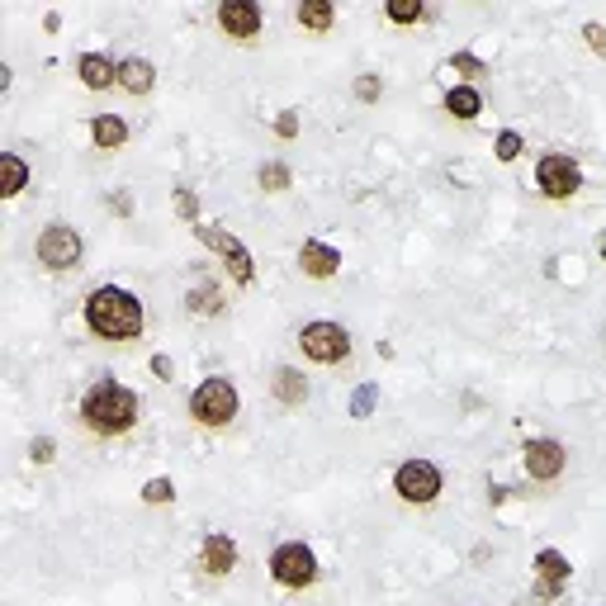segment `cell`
<instances>
[{
  "mask_svg": "<svg viewBox=\"0 0 606 606\" xmlns=\"http://www.w3.org/2000/svg\"><path fill=\"white\" fill-rule=\"evenodd\" d=\"M86 332L100 341H138L143 337V303L138 294H128L119 285H100L86 294Z\"/></svg>",
  "mask_w": 606,
  "mask_h": 606,
  "instance_id": "1",
  "label": "cell"
},
{
  "mask_svg": "<svg viewBox=\"0 0 606 606\" xmlns=\"http://www.w3.org/2000/svg\"><path fill=\"white\" fill-rule=\"evenodd\" d=\"M152 81H157L152 62H143V57H124V62H119V86H124L128 95H147Z\"/></svg>",
  "mask_w": 606,
  "mask_h": 606,
  "instance_id": "18",
  "label": "cell"
},
{
  "mask_svg": "<svg viewBox=\"0 0 606 606\" xmlns=\"http://www.w3.org/2000/svg\"><path fill=\"white\" fill-rule=\"evenodd\" d=\"M356 95H360V100H379V95H384L379 76H360V81H356Z\"/></svg>",
  "mask_w": 606,
  "mask_h": 606,
  "instance_id": "31",
  "label": "cell"
},
{
  "mask_svg": "<svg viewBox=\"0 0 606 606\" xmlns=\"http://www.w3.org/2000/svg\"><path fill=\"white\" fill-rule=\"evenodd\" d=\"M109 204H114L119 214H133V199H128V195H114V199H109Z\"/></svg>",
  "mask_w": 606,
  "mask_h": 606,
  "instance_id": "34",
  "label": "cell"
},
{
  "mask_svg": "<svg viewBox=\"0 0 606 606\" xmlns=\"http://www.w3.org/2000/svg\"><path fill=\"white\" fill-rule=\"evenodd\" d=\"M299 266L308 280H332L341 270V251L327 247V242H303L299 247Z\"/></svg>",
  "mask_w": 606,
  "mask_h": 606,
  "instance_id": "13",
  "label": "cell"
},
{
  "mask_svg": "<svg viewBox=\"0 0 606 606\" xmlns=\"http://www.w3.org/2000/svg\"><path fill=\"white\" fill-rule=\"evenodd\" d=\"M190 417H195L204 431H218L228 427L232 417H237V389H232V379L223 375H209L190 393Z\"/></svg>",
  "mask_w": 606,
  "mask_h": 606,
  "instance_id": "3",
  "label": "cell"
},
{
  "mask_svg": "<svg viewBox=\"0 0 606 606\" xmlns=\"http://www.w3.org/2000/svg\"><path fill=\"white\" fill-rule=\"evenodd\" d=\"M176 214L190 218V223L199 218V195H195V190H176Z\"/></svg>",
  "mask_w": 606,
  "mask_h": 606,
  "instance_id": "26",
  "label": "cell"
},
{
  "mask_svg": "<svg viewBox=\"0 0 606 606\" xmlns=\"http://www.w3.org/2000/svg\"><path fill=\"white\" fill-rule=\"evenodd\" d=\"M275 133H280V138H294V133H299V119H294V109H285V114L275 119Z\"/></svg>",
  "mask_w": 606,
  "mask_h": 606,
  "instance_id": "32",
  "label": "cell"
},
{
  "mask_svg": "<svg viewBox=\"0 0 606 606\" xmlns=\"http://www.w3.org/2000/svg\"><path fill=\"white\" fill-rule=\"evenodd\" d=\"M526 474H531L535 483H554L564 469H569V450L559 446L554 436H535V441H526Z\"/></svg>",
  "mask_w": 606,
  "mask_h": 606,
  "instance_id": "9",
  "label": "cell"
},
{
  "mask_svg": "<svg viewBox=\"0 0 606 606\" xmlns=\"http://www.w3.org/2000/svg\"><path fill=\"white\" fill-rule=\"evenodd\" d=\"M214 19H218V29L228 38H237V43H251V38L261 34V24H266L256 0H223L214 10Z\"/></svg>",
  "mask_w": 606,
  "mask_h": 606,
  "instance_id": "10",
  "label": "cell"
},
{
  "mask_svg": "<svg viewBox=\"0 0 606 606\" xmlns=\"http://www.w3.org/2000/svg\"><path fill=\"white\" fill-rule=\"evenodd\" d=\"M256 180H261V190H270V195H280V190H289V166L285 161H266L261 171H256Z\"/></svg>",
  "mask_w": 606,
  "mask_h": 606,
  "instance_id": "23",
  "label": "cell"
},
{
  "mask_svg": "<svg viewBox=\"0 0 606 606\" xmlns=\"http://www.w3.org/2000/svg\"><path fill=\"white\" fill-rule=\"evenodd\" d=\"M185 303H190V313H199V318H218L228 294H223V285H195L185 294Z\"/></svg>",
  "mask_w": 606,
  "mask_h": 606,
  "instance_id": "19",
  "label": "cell"
},
{
  "mask_svg": "<svg viewBox=\"0 0 606 606\" xmlns=\"http://www.w3.org/2000/svg\"><path fill=\"white\" fill-rule=\"evenodd\" d=\"M535 185H540V195L554 199V204H564L583 190V171H578V161L564 157V152H545L540 166H535Z\"/></svg>",
  "mask_w": 606,
  "mask_h": 606,
  "instance_id": "7",
  "label": "cell"
},
{
  "mask_svg": "<svg viewBox=\"0 0 606 606\" xmlns=\"http://www.w3.org/2000/svg\"><path fill=\"white\" fill-rule=\"evenodd\" d=\"M535 578H540V592L554 597V592L569 583V559H564L559 550H540L535 554Z\"/></svg>",
  "mask_w": 606,
  "mask_h": 606,
  "instance_id": "15",
  "label": "cell"
},
{
  "mask_svg": "<svg viewBox=\"0 0 606 606\" xmlns=\"http://www.w3.org/2000/svg\"><path fill=\"white\" fill-rule=\"evenodd\" d=\"M597 251H602V256H606V232H602V242H597Z\"/></svg>",
  "mask_w": 606,
  "mask_h": 606,
  "instance_id": "35",
  "label": "cell"
},
{
  "mask_svg": "<svg viewBox=\"0 0 606 606\" xmlns=\"http://www.w3.org/2000/svg\"><path fill=\"white\" fill-rule=\"evenodd\" d=\"M199 569L209 573V578H228L237 569V540L223 531H209L204 535V550H199Z\"/></svg>",
  "mask_w": 606,
  "mask_h": 606,
  "instance_id": "12",
  "label": "cell"
},
{
  "mask_svg": "<svg viewBox=\"0 0 606 606\" xmlns=\"http://www.w3.org/2000/svg\"><path fill=\"white\" fill-rule=\"evenodd\" d=\"M176 498V488H171V479H152L143 488V502H157V507H166V502Z\"/></svg>",
  "mask_w": 606,
  "mask_h": 606,
  "instance_id": "25",
  "label": "cell"
},
{
  "mask_svg": "<svg viewBox=\"0 0 606 606\" xmlns=\"http://www.w3.org/2000/svg\"><path fill=\"white\" fill-rule=\"evenodd\" d=\"M29 455H34V464H53L57 460V441L53 436H38L34 446H29Z\"/></svg>",
  "mask_w": 606,
  "mask_h": 606,
  "instance_id": "27",
  "label": "cell"
},
{
  "mask_svg": "<svg viewBox=\"0 0 606 606\" xmlns=\"http://www.w3.org/2000/svg\"><path fill=\"white\" fill-rule=\"evenodd\" d=\"M270 389H275V398H280L285 408H303V398H308V379H303L299 370L280 365V370H275V379H270Z\"/></svg>",
  "mask_w": 606,
  "mask_h": 606,
  "instance_id": "17",
  "label": "cell"
},
{
  "mask_svg": "<svg viewBox=\"0 0 606 606\" xmlns=\"http://www.w3.org/2000/svg\"><path fill=\"white\" fill-rule=\"evenodd\" d=\"M299 346H303V356L313 360V365H341V360L351 356V332L341 327V322H303V332H299Z\"/></svg>",
  "mask_w": 606,
  "mask_h": 606,
  "instance_id": "6",
  "label": "cell"
},
{
  "mask_svg": "<svg viewBox=\"0 0 606 606\" xmlns=\"http://www.w3.org/2000/svg\"><path fill=\"white\" fill-rule=\"evenodd\" d=\"M81 427L100 441H114V436H128L138 427V393L114 384V379H100L90 384L86 398H81Z\"/></svg>",
  "mask_w": 606,
  "mask_h": 606,
  "instance_id": "2",
  "label": "cell"
},
{
  "mask_svg": "<svg viewBox=\"0 0 606 606\" xmlns=\"http://www.w3.org/2000/svg\"><path fill=\"white\" fill-rule=\"evenodd\" d=\"M0 171H5V185H0V195L15 199L24 185H29V166H24V157L19 152H0Z\"/></svg>",
  "mask_w": 606,
  "mask_h": 606,
  "instance_id": "22",
  "label": "cell"
},
{
  "mask_svg": "<svg viewBox=\"0 0 606 606\" xmlns=\"http://www.w3.org/2000/svg\"><path fill=\"white\" fill-rule=\"evenodd\" d=\"M384 15H389L393 24H417L427 10H422V0H389V5H384Z\"/></svg>",
  "mask_w": 606,
  "mask_h": 606,
  "instance_id": "24",
  "label": "cell"
},
{
  "mask_svg": "<svg viewBox=\"0 0 606 606\" xmlns=\"http://www.w3.org/2000/svg\"><path fill=\"white\" fill-rule=\"evenodd\" d=\"M583 38H588L592 53L606 57V24H583Z\"/></svg>",
  "mask_w": 606,
  "mask_h": 606,
  "instance_id": "30",
  "label": "cell"
},
{
  "mask_svg": "<svg viewBox=\"0 0 606 606\" xmlns=\"http://www.w3.org/2000/svg\"><path fill=\"white\" fill-rule=\"evenodd\" d=\"M152 370H157V379H171V375H176V365H171V360H166V356H157V360H152Z\"/></svg>",
  "mask_w": 606,
  "mask_h": 606,
  "instance_id": "33",
  "label": "cell"
},
{
  "mask_svg": "<svg viewBox=\"0 0 606 606\" xmlns=\"http://www.w3.org/2000/svg\"><path fill=\"white\" fill-rule=\"evenodd\" d=\"M521 157V133H502L498 138V161H517Z\"/></svg>",
  "mask_w": 606,
  "mask_h": 606,
  "instance_id": "29",
  "label": "cell"
},
{
  "mask_svg": "<svg viewBox=\"0 0 606 606\" xmlns=\"http://www.w3.org/2000/svg\"><path fill=\"white\" fill-rule=\"evenodd\" d=\"M441 488H446L441 469L431 460H422V455H412V460H403L393 469V493H398V502H408V507H431V502L441 498Z\"/></svg>",
  "mask_w": 606,
  "mask_h": 606,
  "instance_id": "4",
  "label": "cell"
},
{
  "mask_svg": "<svg viewBox=\"0 0 606 606\" xmlns=\"http://www.w3.org/2000/svg\"><path fill=\"white\" fill-rule=\"evenodd\" d=\"M294 19H299L303 29H313V34H327L332 19H337V10H332L327 0H303L299 10H294Z\"/></svg>",
  "mask_w": 606,
  "mask_h": 606,
  "instance_id": "21",
  "label": "cell"
},
{
  "mask_svg": "<svg viewBox=\"0 0 606 606\" xmlns=\"http://www.w3.org/2000/svg\"><path fill=\"white\" fill-rule=\"evenodd\" d=\"M38 266L48 270H72L81 266V251H86V242H81V232L72 228V223H48V228L38 232Z\"/></svg>",
  "mask_w": 606,
  "mask_h": 606,
  "instance_id": "8",
  "label": "cell"
},
{
  "mask_svg": "<svg viewBox=\"0 0 606 606\" xmlns=\"http://www.w3.org/2000/svg\"><path fill=\"white\" fill-rule=\"evenodd\" d=\"M90 143L100 147V152H114V147L128 143V124L119 114H95L90 119Z\"/></svg>",
  "mask_w": 606,
  "mask_h": 606,
  "instance_id": "16",
  "label": "cell"
},
{
  "mask_svg": "<svg viewBox=\"0 0 606 606\" xmlns=\"http://www.w3.org/2000/svg\"><path fill=\"white\" fill-rule=\"evenodd\" d=\"M446 114H455V119H479L483 95L474 86H450L446 90Z\"/></svg>",
  "mask_w": 606,
  "mask_h": 606,
  "instance_id": "20",
  "label": "cell"
},
{
  "mask_svg": "<svg viewBox=\"0 0 606 606\" xmlns=\"http://www.w3.org/2000/svg\"><path fill=\"white\" fill-rule=\"evenodd\" d=\"M76 76H81V86H86V90L119 86V67H114L105 53H81V57H76Z\"/></svg>",
  "mask_w": 606,
  "mask_h": 606,
  "instance_id": "14",
  "label": "cell"
},
{
  "mask_svg": "<svg viewBox=\"0 0 606 606\" xmlns=\"http://www.w3.org/2000/svg\"><path fill=\"white\" fill-rule=\"evenodd\" d=\"M199 237H204V247H214L223 261H228V270H232V280L237 285H251V256H247V247L232 237V232H218V228H199Z\"/></svg>",
  "mask_w": 606,
  "mask_h": 606,
  "instance_id": "11",
  "label": "cell"
},
{
  "mask_svg": "<svg viewBox=\"0 0 606 606\" xmlns=\"http://www.w3.org/2000/svg\"><path fill=\"white\" fill-rule=\"evenodd\" d=\"M450 67L464 72V76H488V67H483L479 57H469V53H455V57H450Z\"/></svg>",
  "mask_w": 606,
  "mask_h": 606,
  "instance_id": "28",
  "label": "cell"
},
{
  "mask_svg": "<svg viewBox=\"0 0 606 606\" xmlns=\"http://www.w3.org/2000/svg\"><path fill=\"white\" fill-rule=\"evenodd\" d=\"M270 578L289 592H303L318 583V559H313V550L303 540H285V545H275V554H270Z\"/></svg>",
  "mask_w": 606,
  "mask_h": 606,
  "instance_id": "5",
  "label": "cell"
}]
</instances>
